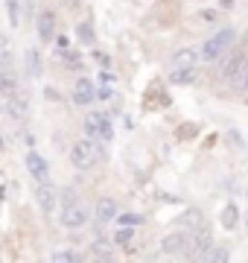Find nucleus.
Segmentation results:
<instances>
[{"label": "nucleus", "instance_id": "f257e3e1", "mask_svg": "<svg viewBox=\"0 0 248 263\" xmlns=\"http://www.w3.org/2000/svg\"><path fill=\"white\" fill-rule=\"evenodd\" d=\"M234 38H237V32H234V29H219L213 38H208V41L201 44L199 59H204V62H210V65H213V62H219V59L231 50Z\"/></svg>", "mask_w": 248, "mask_h": 263}, {"label": "nucleus", "instance_id": "f03ea898", "mask_svg": "<svg viewBox=\"0 0 248 263\" xmlns=\"http://www.w3.org/2000/svg\"><path fill=\"white\" fill-rule=\"evenodd\" d=\"M99 161V143L94 138H79L70 146V164L76 170H91Z\"/></svg>", "mask_w": 248, "mask_h": 263}, {"label": "nucleus", "instance_id": "7ed1b4c3", "mask_svg": "<svg viewBox=\"0 0 248 263\" xmlns=\"http://www.w3.org/2000/svg\"><path fill=\"white\" fill-rule=\"evenodd\" d=\"M85 132L88 138L94 141H111L114 138V126H111V117L105 111H91L85 117Z\"/></svg>", "mask_w": 248, "mask_h": 263}, {"label": "nucleus", "instance_id": "20e7f679", "mask_svg": "<svg viewBox=\"0 0 248 263\" xmlns=\"http://www.w3.org/2000/svg\"><path fill=\"white\" fill-rule=\"evenodd\" d=\"M91 222V214H88V208L82 202H70V205H61V228L67 231H79V228H85Z\"/></svg>", "mask_w": 248, "mask_h": 263}, {"label": "nucleus", "instance_id": "39448f33", "mask_svg": "<svg viewBox=\"0 0 248 263\" xmlns=\"http://www.w3.org/2000/svg\"><path fill=\"white\" fill-rule=\"evenodd\" d=\"M24 164H27V173H29L35 181H44V179H47L50 164H47V158H44L41 152H32V149H29L27 155H24Z\"/></svg>", "mask_w": 248, "mask_h": 263}, {"label": "nucleus", "instance_id": "423d86ee", "mask_svg": "<svg viewBox=\"0 0 248 263\" xmlns=\"http://www.w3.org/2000/svg\"><path fill=\"white\" fill-rule=\"evenodd\" d=\"M190 246V234L187 231H172L161 240V252L163 254H184Z\"/></svg>", "mask_w": 248, "mask_h": 263}, {"label": "nucleus", "instance_id": "0eeeda50", "mask_svg": "<svg viewBox=\"0 0 248 263\" xmlns=\"http://www.w3.org/2000/svg\"><path fill=\"white\" fill-rule=\"evenodd\" d=\"M70 97H73V105H91L96 100V85L91 79H76Z\"/></svg>", "mask_w": 248, "mask_h": 263}, {"label": "nucleus", "instance_id": "6e6552de", "mask_svg": "<svg viewBox=\"0 0 248 263\" xmlns=\"http://www.w3.org/2000/svg\"><path fill=\"white\" fill-rule=\"evenodd\" d=\"M35 202H38V208L44 214H50L58 202V190L53 187V184H47V181H38V187H35Z\"/></svg>", "mask_w": 248, "mask_h": 263}, {"label": "nucleus", "instance_id": "1a4fd4ad", "mask_svg": "<svg viewBox=\"0 0 248 263\" xmlns=\"http://www.w3.org/2000/svg\"><path fill=\"white\" fill-rule=\"evenodd\" d=\"M228 85L234 94H248V59H242L237 65V70L228 76Z\"/></svg>", "mask_w": 248, "mask_h": 263}, {"label": "nucleus", "instance_id": "9d476101", "mask_svg": "<svg viewBox=\"0 0 248 263\" xmlns=\"http://www.w3.org/2000/svg\"><path fill=\"white\" fill-rule=\"evenodd\" d=\"M199 65V50L196 47H181L175 50L170 59V67H196Z\"/></svg>", "mask_w": 248, "mask_h": 263}, {"label": "nucleus", "instance_id": "9b49d317", "mask_svg": "<svg viewBox=\"0 0 248 263\" xmlns=\"http://www.w3.org/2000/svg\"><path fill=\"white\" fill-rule=\"evenodd\" d=\"M117 211H120V208H117V202L111 196H102L99 199V202H96V222H114V216H117Z\"/></svg>", "mask_w": 248, "mask_h": 263}, {"label": "nucleus", "instance_id": "f8f14e48", "mask_svg": "<svg viewBox=\"0 0 248 263\" xmlns=\"http://www.w3.org/2000/svg\"><path fill=\"white\" fill-rule=\"evenodd\" d=\"M20 91V82H18V73L15 70H9V67H3L0 70V94L3 97H12Z\"/></svg>", "mask_w": 248, "mask_h": 263}, {"label": "nucleus", "instance_id": "ddd939ff", "mask_svg": "<svg viewBox=\"0 0 248 263\" xmlns=\"http://www.w3.org/2000/svg\"><path fill=\"white\" fill-rule=\"evenodd\" d=\"M6 111L12 114V117H18V120H24L27 117V111H29V103H27V97L20 94H12V97H6Z\"/></svg>", "mask_w": 248, "mask_h": 263}, {"label": "nucleus", "instance_id": "4468645a", "mask_svg": "<svg viewBox=\"0 0 248 263\" xmlns=\"http://www.w3.org/2000/svg\"><path fill=\"white\" fill-rule=\"evenodd\" d=\"M53 32H56V15L50 9H44L38 15V38L41 41H53Z\"/></svg>", "mask_w": 248, "mask_h": 263}, {"label": "nucleus", "instance_id": "2eb2a0df", "mask_svg": "<svg viewBox=\"0 0 248 263\" xmlns=\"http://www.w3.org/2000/svg\"><path fill=\"white\" fill-rule=\"evenodd\" d=\"M196 67H170V73H167V79H170L172 85H193L196 82Z\"/></svg>", "mask_w": 248, "mask_h": 263}, {"label": "nucleus", "instance_id": "dca6fc26", "mask_svg": "<svg viewBox=\"0 0 248 263\" xmlns=\"http://www.w3.org/2000/svg\"><path fill=\"white\" fill-rule=\"evenodd\" d=\"M242 53H228V56H222L219 62H222V67H219V73H222V79H228L231 73H234V70H237V65L239 62H242Z\"/></svg>", "mask_w": 248, "mask_h": 263}, {"label": "nucleus", "instance_id": "f3484780", "mask_svg": "<svg viewBox=\"0 0 248 263\" xmlns=\"http://www.w3.org/2000/svg\"><path fill=\"white\" fill-rule=\"evenodd\" d=\"M27 70H29V76H41V56L35 47L27 50Z\"/></svg>", "mask_w": 248, "mask_h": 263}, {"label": "nucleus", "instance_id": "a211bd4d", "mask_svg": "<svg viewBox=\"0 0 248 263\" xmlns=\"http://www.w3.org/2000/svg\"><path fill=\"white\" fill-rule=\"evenodd\" d=\"M114 243H117V246H123V249H129V246L134 243V228L120 226V228H117V234H114Z\"/></svg>", "mask_w": 248, "mask_h": 263}, {"label": "nucleus", "instance_id": "6ab92c4d", "mask_svg": "<svg viewBox=\"0 0 248 263\" xmlns=\"http://www.w3.org/2000/svg\"><path fill=\"white\" fill-rule=\"evenodd\" d=\"M237 219H239L237 205H225V211H222V226L228 228V231H234L237 228Z\"/></svg>", "mask_w": 248, "mask_h": 263}, {"label": "nucleus", "instance_id": "aec40b11", "mask_svg": "<svg viewBox=\"0 0 248 263\" xmlns=\"http://www.w3.org/2000/svg\"><path fill=\"white\" fill-rule=\"evenodd\" d=\"M76 35L82 44H94V27H91V21H82L76 27Z\"/></svg>", "mask_w": 248, "mask_h": 263}, {"label": "nucleus", "instance_id": "412c9836", "mask_svg": "<svg viewBox=\"0 0 248 263\" xmlns=\"http://www.w3.org/2000/svg\"><path fill=\"white\" fill-rule=\"evenodd\" d=\"M114 219L120 222V226H129V228H137L140 222H146V219H143L140 214H120V211H117V216H114Z\"/></svg>", "mask_w": 248, "mask_h": 263}, {"label": "nucleus", "instance_id": "4be33fe9", "mask_svg": "<svg viewBox=\"0 0 248 263\" xmlns=\"http://www.w3.org/2000/svg\"><path fill=\"white\" fill-rule=\"evenodd\" d=\"M9 62H12V47L6 38H0V67H9Z\"/></svg>", "mask_w": 248, "mask_h": 263}, {"label": "nucleus", "instance_id": "5701e85b", "mask_svg": "<svg viewBox=\"0 0 248 263\" xmlns=\"http://www.w3.org/2000/svg\"><path fill=\"white\" fill-rule=\"evenodd\" d=\"M53 260H58V263H73V260H79V254H76V252H53Z\"/></svg>", "mask_w": 248, "mask_h": 263}, {"label": "nucleus", "instance_id": "b1692460", "mask_svg": "<svg viewBox=\"0 0 248 263\" xmlns=\"http://www.w3.org/2000/svg\"><path fill=\"white\" fill-rule=\"evenodd\" d=\"M6 3H9V18H12V24H15V27H18L20 24V15H18V3H15V0H6Z\"/></svg>", "mask_w": 248, "mask_h": 263}, {"label": "nucleus", "instance_id": "393cba45", "mask_svg": "<svg viewBox=\"0 0 248 263\" xmlns=\"http://www.w3.org/2000/svg\"><path fill=\"white\" fill-rule=\"evenodd\" d=\"M99 79H102V85H105V88H111V85H114V76H111V73H102Z\"/></svg>", "mask_w": 248, "mask_h": 263}, {"label": "nucleus", "instance_id": "a878e982", "mask_svg": "<svg viewBox=\"0 0 248 263\" xmlns=\"http://www.w3.org/2000/svg\"><path fill=\"white\" fill-rule=\"evenodd\" d=\"M181 138H193V135H196V126H181Z\"/></svg>", "mask_w": 248, "mask_h": 263}, {"label": "nucleus", "instance_id": "bb28decb", "mask_svg": "<svg viewBox=\"0 0 248 263\" xmlns=\"http://www.w3.org/2000/svg\"><path fill=\"white\" fill-rule=\"evenodd\" d=\"M94 59H99V65H102V67H108V65H111V62H108V56H105V53H96Z\"/></svg>", "mask_w": 248, "mask_h": 263}]
</instances>
